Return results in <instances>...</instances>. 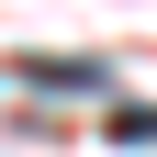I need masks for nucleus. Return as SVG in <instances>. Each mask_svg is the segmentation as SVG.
Listing matches in <instances>:
<instances>
[{
  "label": "nucleus",
  "instance_id": "nucleus-1",
  "mask_svg": "<svg viewBox=\"0 0 157 157\" xmlns=\"http://www.w3.org/2000/svg\"><path fill=\"white\" fill-rule=\"evenodd\" d=\"M23 78H34V90H101V67H90V56H34Z\"/></svg>",
  "mask_w": 157,
  "mask_h": 157
}]
</instances>
